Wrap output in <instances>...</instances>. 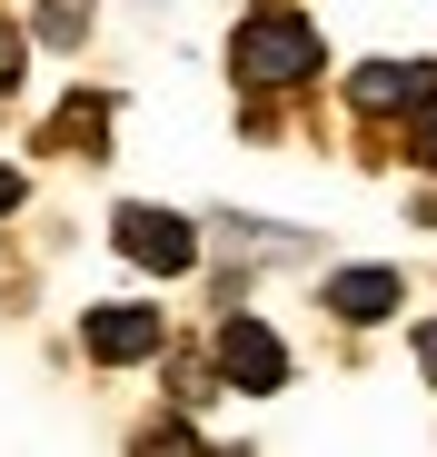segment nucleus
Returning <instances> with one entry per match:
<instances>
[{"mask_svg":"<svg viewBox=\"0 0 437 457\" xmlns=\"http://www.w3.org/2000/svg\"><path fill=\"white\" fill-rule=\"evenodd\" d=\"M218 378L249 388V398H268V388H288V348H278L259 319H229V328H218Z\"/></svg>","mask_w":437,"mask_h":457,"instance_id":"7ed1b4c3","label":"nucleus"},{"mask_svg":"<svg viewBox=\"0 0 437 457\" xmlns=\"http://www.w3.org/2000/svg\"><path fill=\"white\" fill-rule=\"evenodd\" d=\"M80 30H90V0H40V40H60V50H70Z\"/></svg>","mask_w":437,"mask_h":457,"instance_id":"0eeeda50","label":"nucleus"},{"mask_svg":"<svg viewBox=\"0 0 437 457\" xmlns=\"http://www.w3.org/2000/svg\"><path fill=\"white\" fill-rule=\"evenodd\" d=\"M229 70H239V90H288L318 70V30L299 11H249L239 40H229Z\"/></svg>","mask_w":437,"mask_h":457,"instance_id":"f257e3e1","label":"nucleus"},{"mask_svg":"<svg viewBox=\"0 0 437 457\" xmlns=\"http://www.w3.org/2000/svg\"><path fill=\"white\" fill-rule=\"evenodd\" d=\"M0 209H21V170H0Z\"/></svg>","mask_w":437,"mask_h":457,"instance_id":"f8f14e48","label":"nucleus"},{"mask_svg":"<svg viewBox=\"0 0 437 457\" xmlns=\"http://www.w3.org/2000/svg\"><path fill=\"white\" fill-rule=\"evenodd\" d=\"M21 50H30V40H21V21H0V90L21 80Z\"/></svg>","mask_w":437,"mask_h":457,"instance_id":"1a4fd4ad","label":"nucleus"},{"mask_svg":"<svg viewBox=\"0 0 437 457\" xmlns=\"http://www.w3.org/2000/svg\"><path fill=\"white\" fill-rule=\"evenodd\" d=\"M417 368H427V378H437V328H417Z\"/></svg>","mask_w":437,"mask_h":457,"instance_id":"9b49d317","label":"nucleus"},{"mask_svg":"<svg viewBox=\"0 0 437 457\" xmlns=\"http://www.w3.org/2000/svg\"><path fill=\"white\" fill-rule=\"evenodd\" d=\"M150 457H209V447H199L189 428H160V437H150Z\"/></svg>","mask_w":437,"mask_h":457,"instance_id":"9d476101","label":"nucleus"},{"mask_svg":"<svg viewBox=\"0 0 437 457\" xmlns=\"http://www.w3.org/2000/svg\"><path fill=\"white\" fill-rule=\"evenodd\" d=\"M388 309H398V269H338V278H328V319L368 328V319H388Z\"/></svg>","mask_w":437,"mask_h":457,"instance_id":"423d86ee","label":"nucleus"},{"mask_svg":"<svg viewBox=\"0 0 437 457\" xmlns=\"http://www.w3.org/2000/svg\"><path fill=\"white\" fill-rule=\"evenodd\" d=\"M110 239H120V259L129 269H150V278H179V269H199V228L179 219V209H120L110 219Z\"/></svg>","mask_w":437,"mask_h":457,"instance_id":"f03ea898","label":"nucleus"},{"mask_svg":"<svg viewBox=\"0 0 437 457\" xmlns=\"http://www.w3.org/2000/svg\"><path fill=\"white\" fill-rule=\"evenodd\" d=\"M408 149H417V170H437V100L417 110V129H408Z\"/></svg>","mask_w":437,"mask_h":457,"instance_id":"6e6552de","label":"nucleus"},{"mask_svg":"<svg viewBox=\"0 0 437 457\" xmlns=\"http://www.w3.org/2000/svg\"><path fill=\"white\" fill-rule=\"evenodd\" d=\"M348 100L368 110V120H388V110H427L437 100V70H408V60H368L348 80Z\"/></svg>","mask_w":437,"mask_h":457,"instance_id":"39448f33","label":"nucleus"},{"mask_svg":"<svg viewBox=\"0 0 437 457\" xmlns=\"http://www.w3.org/2000/svg\"><path fill=\"white\" fill-rule=\"evenodd\" d=\"M80 338H90V358L100 368H139V358H160V309H90L80 319Z\"/></svg>","mask_w":437,"mask_h":457,"instance_id":"20e7f679","label":"nucleus"}]
</instances>
